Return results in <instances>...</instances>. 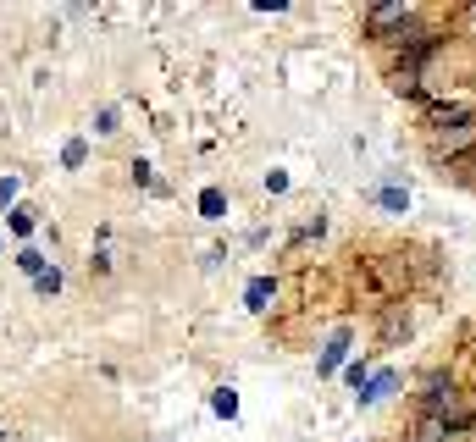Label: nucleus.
<instances>
[{
	"label": "nucleus",
	"instance_id": "f257e3e1",
	"mask_svg": "<svg viewBox=\"0 0 476 442\" xmlns=\"http://www.w3.org/2000/svg\"><path fill=\"white\" fill-rule=\"evenodd\" d=\"M416 415L449 421V426H454V437L476 431V415H465V409H460V382H454V370H427V376H421V393H416Z\"/></svg>",
	"mask_w": 476,
	"mask_h": 442
},
{
	"label": "nucleus",
	"instance_id": "f03ea898",
	"mask_svg": "<svg viewBox=\"0 0 476 442\" xmlns=\"http://www.w3.org/2000/svg\"><path fill=\"white\" fill-rule=\"evenodd\" d=\"M421 22V6H410V0H376V6H366V34L376 45H404V34Z\"/></svg>",
	"mask_w": 476,
	"mask_h": 442
},
{
	"label": "nucleus",
	"instance_id": "7ed1b4c3",
	"mask_svg": "<svg viewBox=\"0 0 476 442\" xmlns=\"http://www.w3.org/2000/svg\"><path fill=\"white\" fill-rule=\"evenodd\" d=\"M349 343H355V332H349V327H343V332H333V337H327V349H322V360H316V370L333 376V370L343 365V354H349Z\"/></svg>",
	"mask_w": 476,
	"mask_h": 442
},
{
	"label": "nucleus",
	"instance_id": "20e7f679",
	"mask_svg": "<svg viewBox=\"0 0 476 442\" xmlns=\"http://www.w3.org/2000/svg\"><path fill=\"white\" fill-rule=\"evenodd\" d=\"M404 442H454V426L449 421H432V415H416V426H410Z\"/></svg>",
	"mask_w": 476,
	"mask_h": 442
},
{
	"label": "nucleus",
	"instance_id": "39448f33",
	"mask_svg": "<svg viewBox=\"0 0 476 442\" xmlns=\"http://www.w3.org/2000/svg\"><path fill=\"white\" fill-rule=\"evenodd\" d=\"M272 299H277V282H272V276H255V282L244 288V304L255 310V315H261V310H272Z\"/></svg>",
	"mask_w": 476,
	"mask_h": 442
},
{
	"label": "nucleus",
	"instance_id": "423d86ee",
	"mask_svg": "<svg viewBox=\"0 0 476 442\" xmlns=\"http://www.w3.org/2000/svg\"><path fill=\"white\" fill-rule=\"evenodd\" d=\"M394 387H399V370H383V376H371V382H366V393H360V409L383 404V398H388Z\"/></svg>",
	"mask_w": 476,
	"mask_h": 442
},
{
	"label": "nucleus",
	"instance_id": "0eeeda50",
	"mask_svg": "<svg viewBox=\"0 0 476 442\" xmlns=\"http://www.w3.org/2000/svg\"><path fill=\"white\" fill-rule=\"evenodd\" d=\"M376 205H383V210H410V188L404 183H383V188H376Z\"/></svg>",
	"mask_w": 476,
	"mask_h": 442
},
{
	"label": "nucleus",
	"instance_id": "6e6552de",
	"mask_svg": "<svg viewBox=\"0 0 476 442\" xmlns=\"http://www.w3.org/2000/svg\"><path fill=\"white\" fill-rule=\"evenodd\" d=\"M6 216H12V233H17V238H28V233L39 227V210H28V205H17V210H6Z\"/></svg>",
	"mask_w": 476,
	"mask_h": 442
},
{
	"label": "nucleus",
	"instance_id": "1a4fd4ad",
	"mask_svg": "<svg viewBox=\"0 0 476 442\" xmlns=\"http://www.w3.org/2000/svg\"><path fill=\"white\" fill-rule=\"evenodd\" d=\"M221 210H228L221 188H205V194H200V216H205V221H221Z\"/></svg>",
	"mask_w": 476,
	"mask_h": 442
},
{
	"label": "nucleus",
	"instance_id": "9d476101",
	"mask_svg": "<svg viewBox=\"0 0 476 442\" xmlns=\"http://www.w3.org/2000/svg\"><path fill=\"white\" fill-rule=\"evenodd\" d=\"M211 409H216L221 421H233V415H238V393H233V387H221V393L211 398Z\"/></svg>",
	"mask_w": 476,
	"mask_h": 442
},
{
	"label": "nucleus",
	"instance_id": "9b49d317",
	"mask_svg": "<svg viewBox=\"0 0 476 442\" xmlns=\"http://www.w3.org/2000/svg\"><path fill=\"white\" fill-rule=\"evenodd\" d=\"M34 293H45V299H50V293H61V271H56V266L34 276Z\"/></svg>",
	"mask_w": 476,
	"mask_h": 442
},
{
	"label": "nucleus",
	"instance_id": "f8f14e48",
	"mask_svg": "<svg viewBox=\"0 0 476 442\" xmlns=\"http://www.w3.org/2000/svg\"><path fill=\"white\" fill-rule=\"evenodd\" d=\"M17 266H22L28 276H39V271H50V266H45V255H39V249H22V255H17Z\"/></svg>",
	"mask_w": 476,
	"mask_h": 442
},
{
	"label": "nucleus",
	"instance_id": "ddd939ff",
	"mask_svg": "<svg viewBox=\"0 0 476 442\" xmlns=\"http://www.w3.org/2000/svg\"><path fill=\"white\" fill-rule=\"evenodd\" d=\"M83 155H89V144H83V139H67V149H61V161H67V166H83Z\"/></svg>",
	"mask_w": 476,
	"mask_h": 442
},
{
	"label": "nucleus",
	"instance_id": "4468645a",
	"mask_svg": "<svg viewBox=\"0 0 476 442\" xmlns=\"http://www.w3.org/2000/svg\"><path fill=\"white\" fill-rule=\"evenodd\" d=\"M17 188H22L17 177H0V210H6V205L17 210Z\"/></svg>",
	"mask_w": 476,
	"mask_h": 442
},
{
	"label": "nucleus",
	"instance_id": "2eb2a0df",
	"mask_svg": "<svg viewBox=\"0 0 476 442\" xmlns=\"http://www.w3.org/2000/svg\"><path fill=\"white\" fill-rule=\"evenodd\" d=\"M343 376H349V387H360V393H366V360H355V365H349Z\"/></svg>",
	"mask_w": 476,
	"mask_h": 442
},
{
	"label": "nucleus",
	"instance_id": "dca6fc26",
	"mask_svg": "<svg viewBox=\"0 0 476 442\" xmlns=\"http://www.w3.org/2000/svg\"><path fill=\"white\" fill-rule=\"evenodd\" d=\"M134 183H139V188H155V172H150L144 161H134Z\"/></svg>",
	"mask_w": 476,
	"mask_h": 442
}]
</instances>
